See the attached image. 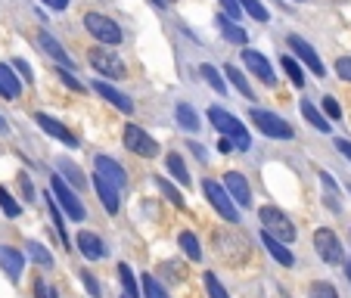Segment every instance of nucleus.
Listing matches in <instances>:
<instances>
[{"mask_svg": "<svg viewBox=\"0 0 351 298\" xmlns=\"http://www.w3.org/2000/svg\"><path fill=\"white\" fill-rule=\"evenodd\" d=\"M224 75H227V78H230V84L237 87V90L243 93L245 99H255V97H252V87H249V81H245V75L239 72L237 66H227V69H224Z\"/></svg>", "mask_w": 351, "mask_h": 298, "instance_id": "nucleus-29", "label": "nucleus"}, {"mask_svg": "<svg viewBox=\"0 0 351 298\" xmlns=\"http://www.w3.org/2000/svg\"><path fill=\"white\" fill-rule=\"evenodd\" d=\"M34 298H60V295H56V289H50V283L44 277H38L34 280Z\"/></svg>", "mask_w": 351, "mask_h": 298, "instance_id": "nucleus-43", "label": "nucleus"}, {"mask_svg": "<svg viewBox=\"0 0 351 298\" xmlns=\"http://www.w3.org/2000/svg\"><path fill=\"white\" fill-rule=\"evenodd\" d=\"M0 271L10 277V283H19L22 271H25V255L13 245H0Z\"/></svg>", "mask_w": 351, "mask_h": 298, "instance_id": "nucleus-13", "label": "nucleus"}, {"mask_svg": "<svg viewBox=\"0 0 351 298\" xmlns=\"http://www.w3.org/2000/svg\"><path fill=\"white\" fill-rule=\"evenodd\" d=\"M0 131H3V134L10 131V125H7V119H3V115H0Z\"/></svg>", "mask_w": 351, "mask_h": 298, "instance_id": "nucleus-54", "label": "nucleus"}, {"mask_svg": "<svg viewBox=\"0 0 351 298\" xmlns=\"http://www.w3.org/2000/svg\"><path fill=\"white\" fill-rule=\"evenodd\" d=\"M308 298H339V292H336L332 283L317 280V283H311V289H308Z\"/></svg>", "mask_w": 351, "mask_h": 298, "instance_id": "nucleus-36", "label": "nucleus"}, {"mask_svg": "<svg viewBox=\"0 0 351 298\" xmlns=\"http://www.w3.org/2000/svg\"><path fill=\"white\" fill-rule=\"evenodd\" d=\"M162 3H165V7H168V3H171V0H162Z\"/></svg>", "mask_w": 351, "mask_h": 298, "instance_id": "nucleus-57", "label": "nucleus"}, {"mask_svg": "<svg viewBox=\"0 0 351 298\" xmlns=\"http://www.w3.org/2000/svg\"><path fill=\"white\" fill-rule=\"evenodd\" d=\"M249 119H252V125L258 127L265 137H274V140H292L295 137V131H292V125L286 119H280V115L267 112V109H252L249 106Z\"/></svg>", "mask_w": 351, "mask_h": 298, "instance_id": "nucleus-3", "label": "nucleus"}, {"mask_svg": "<svg viewBox=\"0 0 351 298\" xmlns=\"http://www.w3.org/2000/svg\"><path fill=\"white\" fill-rule=\"evenodd\" d=\"M165 165H168V171H171V177L178 180L180 186H186V184H190V174H186V165H184V159H180L178 153H171V156H168V159H165Z\"/></svg>", "mask_w": 351, "mask_h": 298, "instance_id": "nucleus-27", "label": "nucleus"}, {"mask_svg": "<svg viewBox=\"0 0 351 298\" xmlns=\"http://www.w3.org/2000/svg\"><path fill=\"white\" fill-rule=\"evenodd\" d=\"M218 255L227 261V264H243V261H249V239L239 236L237 230H221L218 236Z\"/></svg>", "mask_w": 351, "mask_h": 298, "instance_id": "nucleus-5", "label": "nucleus"}, {"mask_svg": "<svg viewBox=\"0 0 351 298\" xmlns=\"http://www.w3.org/2000/svg\"><path fill=\"white\" fill-rule=\"evenodd\" d=\"M28 258H32L34 264H40V267H53V255L47 252L40 243H28Z\"/></svg>", "mask_w": 351, "mask_h": 298, "instance_id": "nucleus-33", "label": "nucleus"}, {"mask_svg": "<svg viewBox=\"0 0 351 298\" xmlns=\"http://www.w3.org/2000/svg\"><path fill=\"white\" fill-rule=\"evenodd\" d=\"M178 243H180V249H184V255H186L190 261H202V245H199L196 233L184 230V233L178 236Z\"/></svg>", "mask_w": 351, "mask_h": 298, "instance_id": "nucleus-26", "label": "nucleus"}, {"mask_svg": "<svg viewBox=\"0 0 351 298\" xmlns=\"http://www.w3.org/2000/svg\"><path fill=\"white\" fill-rule=\"evenodd\" d=\"M44 7H50V10H56V13H62V10L69 7V0H44Z\"/></svg>", "mask_w": 351, "mask_h": 298, "instance_id": "nucleus-49", "label": "nucleus"}, {"mask_svg": "<svg viewBox=\"0 0 351 298\" xmlns=\"http://www.w3.org/2000/svg\"><path fill=\"white\" fill-rule=\"evenodd\" d=\"M50 193L56 196V206L66 208V214L72 221H84L87 218V212H84V206H81L78 193H72V186H69L62 177H56V174H53V180H50Z\"/></svg>", "mask_w": 351, "mask_h": 298, "instance_id": "nucleus-8", "label": "nucleus"}, {"mask_svg": "<svg viewBox=\"0 0 351 298\" xmlns=\"http://www.w3.org/2000/svg\"><path fill=\"white\" fill-rule=\"evenodd\" d=\"M221 7L227 10V19H237V16H239V3H237V0H221Z\"/></svg>", "mask_w": 351, "mask_h": 298, "instance_id": "nucleus-47", "label": "nucleus"}, {"mask_svg": "<svg viewBox=\"0 0 351 298\" xmlns=\"http://www.w3.org/2000/svg\"><path fill=\"white\" fill-rule=\"evenodd\" d=\"M19 184H22V193H25V196H32V193H34V190H32V184H28L25 177H19Z\"/></svg>", "mask_w": 351, "mask_h": 298, "instance_id": "nucleus-53", "label": "nucleus"}, {"mask_svg": "<svg viewBox=\"0 0 351 298\" xmlns=\"http://www.w3.org/2000/svg\"><path fill=\"white\" fill-rule=\"evenodd\" d=\"M324 112L330 115L332 121H339V119H342V109H339V103H336V99H332V97H324Z\"/></svg>", "mask_w": 351, "mask_h": 298, "instance_id": "nucleus-46", "label": "nucleus"}, {"mask_svg": "<svg viewBox=\"0 0 351 298\" xmlns=\"http://www.w3.org/2000/svg\"><path fill=\"white\" fill-rule=\"evenodd\" d=\"M56 75H60V81H62V84L69 87V90H75V93H87V87L81 84V81L75 78V75L69 72V69H60V72H56Z\"/></svg>", "mask_w": 351, "mask_h": 298, "instance_id": "nucleus-41", "label": "nucleus"}, {"mask_svg": "<svg viewBox=\"0 0 351 298\" xmlns=\"http://www.w3.org/2000/svg\"><path fill=\"white\" fill-rule=\"evenodd\" d=\"M153 3H156V7H165V3H162V0H153Z\"/></svg>", "mask_w": 351, "mask_h": 298, "instance_id": "nucleus-56", "label": "nucleus"}, {"mask_svg": "<svg viewBox=\"0 0 351 298\" xmlns=\"http://www.w3.org/2000/svg\"><path fill=\"white\" fill-rule=\"evenodd\" d=\"M174 119H178V125L184 127V131H199V115H196V109L190 106V103H178V109H174Z\"/></svg>", "mask_w": 351, "mask_h": 298, "instance_id": "nucleus-24", "label": "nucleus"}, {"mask_svg": "<svg viewBox=\"0 0 351 298\" xmlns=\"http://www.w3.org/2000/svg\"><path fill=\"white\" fill-rule=\"evenodd\" d=\"M283 69H286V75H289V81L295 87H305V69L298 66L292 56H283Z\"/></svg>", "mask_w": 351, "mask_h": 298, "instance_id": "nucleus-35", "label": "nucleus"}, {"mask_svg": "<svg viewBox=\"0 0 351 298\" xmlns=\"http://www.w3.org/2000/svg\"><path fill=\"white\" fill-rule=\"evenodd\" d=\"M50 214H53V227L62 239H66V224H62V214H60V206L53 202V193H50Z\"/></svg>", "mask_w": 351, "mask_h": 298, "instance_id": "nucleus-44", "label": "nucleus"}, {"mask_svg": "<svg viewBox=\"0 0 351 298\" xmlns=\"http://www.w3.org/2000/svg\"><path fill=\"white\" fill-rule=\"evenodd\" d=\"M224 190L230 193V199L237 206H252V190H249V180L239 171H227L224 174Z\"/></svg>", "mask_w": 351, "mask_h": 298, "instance_id": "nucleus-17", "label": "nucleus"}, {"mask_svg": "<svg viewBox=\"0 0 351 298\" xmlns=\"http://www.w3.org/2000/svg\"><path fill=\"white\" fill-rule=\"evenodd\" d=\"M84 28H87V34L90 38H97L99 44H109V47H115V44H121V28H119V22H112L109 16H103V13H87L84 16Z\"/></svg>", "mask_w": 351, "mask_h": 298, "instance_id": "nucleus-6", "label": "nucleus"}, {"mask_svg": "<svg viewBox=\"0 0 351 298\" xmlns=\"http://www.w3.org/2000/svg\"><path fill=\"white\" fill-rule=\"evenodd\" d=\"M320 184H324V190H326V202H330V208H332V212H342V202H339V186H336V180H332L326 171H320Z\"/></svg>", "mask_w": 351, "mask_h": 298, "instance_id": "nucleus-30", "label": "nucleus"}, {"mask_svg": "<svg viewBox=\"0 0 351 298\" xmlns=\"http://www.w3.org/2000/svg\"><path fill=\"white\" fill-rule=\"evenodd\" d=\"M34 121L40 125V131L44 134H50L53 140H60V143H66V146H78V137H75L72 131H69L62 121H56L53 115H47V112H38L34 115Z\"/></svg>", "mask_w": 351, "mask_h": 298, "instance_id": "nucleus-14", "label": "nucleus"}, {"mask_svg": "<svg viewBox=\"0 0 351 298\" xmlns=\"http://www.w3.org/2000/svg\"><path fill=\"white\" fill-rule=\"evenodd\" d=\"M258 221L265 224V233H271L274 239H280V243H292L295 239V224L289 221V214L280 212L277 206H261L258 208Z\"/></svg>", "mask_w": 351, "mask_h": 298, "instance_id": "nucleus-2", "label": "nucleus"}, {"mask_svg": "<svg viewBox=\"0 0 351 298\" xmlns=\"http://www.w3.org/2000/svg\"><path fill=\"white\" fill-rule=\"evenodd\" d=\"M13 66H16V72H19L22 78H28V81H32V66H28L25 60H13Z\"/></svg>", "mask_w": 351, "mask_h": 298, "instance_id": "nucleus-48", "label": "nucleus"}, {"mask_svg": "<svg viewBox=\"0 0 351 298\" xmlns=\"http://www.w3.org/2000/svg\"><path fill=\"white\" fill-rule=\"evenodd\" d=\"M143 295L146 298H168V292L162 289V283L153 277V273H146L143 277Z\"/></svg>", "mask_w": 351, "mask_h": 298, "instance_id": "nucleus-39", "label": "nucleus"}, {"mask_svg": "<svg viewBox=\"0 0 351 298\" xmlns=\"http://www.w3.org/2000/svg\"><path fill=\"white\" fill-rule=\"evenodd\" d=\"M93 165H97V171L103 174V177L112 180L115 186H121V190L128 186V174H125V168H121L115 159H109V156H97V159H93Z\"/></svg>", "mask_w": 351, "mask_h": 298, "instance_id": "nucleus-20", "label": "nucleus"}, {"mask_svg": "<svg viewBox=\"0 0 351 298\" xmlns=\"http://www.w3.org/2000/svg\"><path fill=\"white\" fill-rule=\"evenodd\" d=\"M93 186H97V196L99 202H103V208H106L109 214H119L121 208V186H115L109 177H103V174H93Z\"/></svg>", "mask_w": 351, "mask_h": 298, "instance_id": "nucleus-11", "label": "nucleus"}, {"mask_svg": "<svg viewBox=\"0 0 351 298\" xmlns=\"http://www.w3.org/2000/svg\"><path fill=\"white\" fill-rule=\"evenodd\" d=\"M186 149H193V156H196V159L206 162V146H202V143H190Z\"/></svg>", "mask_w": 351, "mask_h": 298, "instance_id": "nucleus-51", "label": "nucleus"}, {"mask_svg": "<svg viewBox=\"0 0 351 298\" xmlns=\"http://www.w3.org/2000/svg\"><path fill=\"white\" fill-rule=\"evenodd\" d=\"M202 193H206L208 206L215 208V212L221 214V218L227 221V224H239V212H237V202L230 199V193L224 190L221 184H215V180H202Z\"/></svg>", "mask_w": 351, "mask_h": 298, "instance_id": "nucleus-4", "label": "nucleus"}, {"mask_svg": "<svg viewBox=\"0 0 351 298\" xmlns=\"http://www.w3.org/2000/svg\"><path fill=\"white\" fill-rule=\"evenodd\" d=\"M0 208H3V214H7V218H19V214H22V206L16 202L13 196H10L7 190H3V186H0Z\"/></svg>", "mask_w": 351, "mask_h": 298, "instance_id": "nucleus-37", "label": "nucleus"}, {"mask_svg": "<svg viewBox=\"0 0 351 298\" xmlns=\"http://www.w3.org/2000/svg\"><path fill=\"white\" fill-rule=\"evenodd\" d=\"M345 277H348V283H351V261L345 264Z\"/></svg>", "mask_w": 351, "mask_h": 298, "instance_id": "nucleus-55", "label": "nucleus"}, {"mask_svg": "<svg viewBox=\"0 0 351 298\" xmlns=\"http://www.w3.org/2000/svg\"><path fill=\"white\" fill-rule=\"evenodd\" d=\"M336 149L351 162V143H348V140H336Z\"/></svg>", "mask_w": 351, "mask_h": 298, "instance_id": "nucleus-50", "label": "nucleus"}, {"mask_svg": "<svg viewBox=\"0 0 351 298\" xmlns=\"http://www.w3.org/2000/svg\"><path fill=\"white\" fill-rule=\"evenodd\" d=\"M199 75L206 78V84L212 87L215 93H227V81L221 78V72H218V69H215V66H208V62H206V66L199 69Z\"/></svg>", "mask_w": 351, "mask_h": 298, "instance_id": "nucleus-28", "label": "nucleus"}, {"mask_svg": "<svg viewBox=\"0 0 351 298\" xmlns=\"http://www.w3.org/2000/svg\"><path fill=\"white\" fill-rule=\"evenodd\" d=\"M121 140H125V146L134 156H140V159H153V156H159V143H156L140 125H125Z\"/></svg>", "mask_w": 351, "mask_h": 298, "instance_id": "nucleus-9", "label": "nucleus"}, {"mask_svg": "<svg viewBox=\"0 0 351 298\" xmlns=\"http://www.w3.org/2000/svg\"><path fill=\"white\" fill-rule=\"evenodd\" d=\"M19 93H22L19 78L13 75V69L0 62V97H7V99H19Z\"/></svg>", "mask_w": 351, "mask_h": 298, "instance_id": "nucleus-22", "label": "nucleus"}, {"mask_svg": "<svg viewBox=\"0 0 351 298\" xmlns=\"http://www.w3.org/2000/svg\"><path fill=\"white\" fill-rule=\"evenodd\" d=\"M87 62L93 66V72H99L103 78H112V81H121L128 78V69L112 50H103V47H93L90 53H87Z\"/></svg>", "mask_w": 351, "mask_h": 298, "instance_id": "nucleus-7", "label": "nucleus"}, {"mask_svg": "<svg viewBox=\"0 0 351 298\" xmlns=\"http://www.w3.org/2000/svg\"><path fill=\"white\" fill-rule=\"evenodd\" d=\"M78 273H81V283H84V289L90 292V298H103V289H99L97 277H93L90 271H78Z\"/></svg>", "mask_w": 351, "mask_h": 298, "instance_id": "nucleus-42", "label": "nucleus"}, {"mask_svg": "<svg viewBox=\"0 0 351 298\" xmlns=\"http://www.w3.org/2000/svg\"><path fill=\"white\" fill-rule=\"evenodd\" d=\"M75 245H78V252L84 255L87 261H99V258H106L109 255V249L103 245V239L90 230H81L78 236H75Z\"/></svg>", "mask_w": 351, "mask_h": 298, "instance_id": "nucleus-16", "label": "nucleus"}, {"mask_svg": "<svg viewBox=\"0 0 351 298\" xmlns=\"http://www.w3.org/2000/svg\"><path fill=\"white\" fill-rule=\"evenodd\" d=\"M239 3V10H245V13L252 16L255 22H267L271 19V13H267V7L261 3V0H237Z\"/></svg>", "mask_w": 351, "mask_h": 298, "instance_id": "nucleus-31", "label": "nucleus"}, {"mask_svg": "<svg viewBox=\"0 0 351 298\" xmlns=\"http://www.w3.org/2000/svg\"><path fill=\"white\" fill-rule=\"evenodd\" d=\"M208 121H212V125L218 127L227 140H233V149H249V143H252V140H249V131H245V125H239L237 115L224 112L221 106H212V109H208Z\"/></svg>", "mask_w": 351, "mask_h": 298, "instance_id": "nucleus-1", "label": "nucleus"}, {"mask_svg": "<svg viewBox=\"0 0 351 298\" xmlns=\"http://www.w3.org/2000/svg\"><path fill=\"white\" fill-rule=\"evenodd\" d=\"M298 109H302V115H305V121H308L311 127H317L320 134H330V127H332V125L317 112V109L311 106V103H308V99H302V106H298Z\"/></svg>", "mask_w": 351, "mask_h": 298, "instance_id": "nucleus-25", "label": "nucleus"}, {"mask_svg": "<svg viewBox=\"0 0 351 298\" xmlns=\"http://www.w3.org/2000/svg\"><path fill=\"white\" fill-rule=\"evenodd\" d=\"M218 25H221V34H224L230 44L237 47H245V40H249V34H245V28H239L233 19H227V16H218Z\"/></svg>", "mask_w": 351, "mask_h": 298, "instance_id": "nucleus-23", "label": "nucleus"}, {"mask_svg": "<svg viewBox=\"0 0 351 298\" xmlns=\"http://www.w3.org/2000/svg\"><path fill=\"white\" fill-rule=\"evenodd\" d=\"M218 149H221V153H233V140H221V146H218Z\"/></svg>", "mask_w": 351, "mask_h": 298, "instance_id": "nucleus-52", "label": "nucleus"}, {"mask_svg": "<svg viewBox=\"0 0 351 298\" xmlns=\"http://www.w3.org/2000/svg\"><path fill=\"white\" fill-rule=\"evenodd\" d=\"M206 289H208V298H230V295H227V289L221 286V280L215 277V273H206Z\"/></svg>", "mask_w": 351, "mask_h": 298, "instance_id": "nucleus-40", "label": "nucleus"}, {"mask_svg": "<svg viewBox=\"0 0 351 298\" xmlns=\"http://www.w3.org/2000/svg\"><path fill=\"white\" fill-rule=\"evenodd\" d=\"M38 44H40V50H44V53L50 56V60L60 62L62 69H72V66H75L72 56H69L66 50H62V44H60V40H56L50 32H40V34H38Z\"/></svg>", "mask_w": 351, "mask_h": 298, "instance_id": "nucleus-18", "label": "nucleus"}, {"mask_svg": "<svg viewBox=\"0 0 351 298\" xmlns=\"http://www.w3.org/2000/svg\"><path fill=\"white\" fill-rule=\"evenodd\" d=\"M261 239H265L267 252H271V258L277 261V264H283V267H292V264H295V255H292L289 249H286V245L280 243V239H274L271 233H265V236H261Z\"/></svg>", "mask_w": 351, "mask_h": 298, "instance_id": "nucleus-21", "label": "nucleus"}, {"mask_svg": "<svg viewBox=\"0 0 351 298\" xmlns=\"http://www.w3.org/2000/svg\"><path fill=\"white\" fill-rule=\"evenodd\" d=\"M243 66L249 69L258 81H265V84H277V75H274L271 62H267L258 50H243Z\"/></svg>", "mask_w": 351, "mask_h": 298, "instance_id": "nucleus-15", "label": "nucleus"}, {"mask_svg": "<svg viewBox=\"0 0 351 298\" xmlns=\"http://www.w3.org/2000/svg\"><path fill=\"white\" fill-rule=\"evenodd\" d=\"M286 44L292 47V50H295V56L302 62H305L308 69H311L314 75H317V78H324L326 75V69H324V62H320V56H317V50H314L311 44H308L305 38H298V34H289V40H286Z\"/></svg>", "mask_w": 351, "mask_h": 298, "instance_id": "nucleus-12", "label": "nucleus"}, {"mask_svg": "<svg viewBox=\"0 0 351 298\" xmlns=\"http://www.w3.org/2000/svg\"><path fill=\"white\" fill-rule=\"evenodd\" d=\"M56 165H60V171H66V177H69V184H75L81 190V186H84V174H81V168L75 165L72 159H60L56 162Z\"/></svg>", "mask_w": 351, "mask_h": 298, "instance_id": "nucleus-34", "label": "nucleus"}, {"mask_svg": "<svg viewBox=\"0 0 351 298\" xmlns=\"http://www.w3.org/2000/svg\"><path fill=\"white\" fill-rule=\"evenodd\" d=\"M93 90H97L103 99H109V103H112L119 112H125V115L134 112V103H131V99H128L121 90H115L112 84H106V81H93Z\"/></svg>", "mask_w": 351, "mask_h": 298, "instance_id": "nucleus-19", "label": "nucleus"}, {"mask_svg": "<svg viewBox=\"0 0 351 298\" xmlns=\"http://www.w3.org/2000/svg\"><path fill=\"white\" fill-rule=\"evenodd\" d=\"M119 280H121V286H125V298H140L137 280H134V271L128 264H119Z\"/></svg>", "mask_w": 351, "mask_h": 298, "instance_id": "nucleus-32", "label": "nucleus"}, {"mask_svg": "<svg viewBox=\"0 0 351 298\" xmlns=\"http://www.w3.org/2000/svg\"><path fill=\"white\" fill-rule=\"evenodd\" d=\"M156 186H159V190L165 193V199H168V202H174V206H178V208H184V206H186V202H184V193H178V190H174V186L168 184L165 177H156Z\"/></svg>", "mask_w": 351, "mask_h": 298, "instance_id": "nucleus-38", "label": "nucleus"}, {"mask_svg": "<svg viewBox=\"0 0 351 298\" xmlns=\"http://www.w3.org/2000/svg\"><path fill=\"white\" fill-rule=\"evenodd\" d=\"M336 75L342 81H351V56H339L336 60Z\"/></svg>", "mask_w": 351, "mask_h": 298, "instance_id": "nucleus-45", "label": "nucleus"}, {"mask_svg": "<svg viewBox=\"0 0 351 298\" xmlns=\"http://www.w3.org/2000/svg\"><path fill=\"white\" fill-rule=\"evenodd\" d=\"M314 249H317V255L326 261V264H339L342 261V243H339V236L332 230H326V227H320L317 233H314Z\"/></svg>", "mask_w": 351, "mask_h": 298, "instance_id": "nucleus-10", "label": "nucleus"}]
</instances>
